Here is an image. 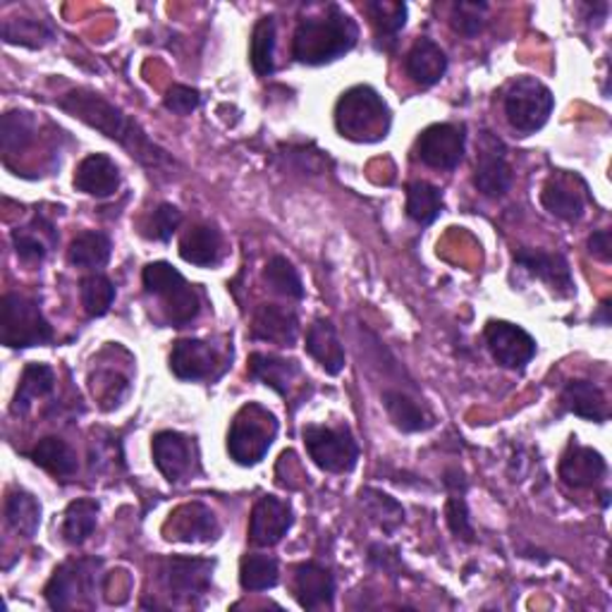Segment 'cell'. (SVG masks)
I'll return each instance as SVG.
<instances>
[{"instance_id":"cell-1","label":"cell","mask_w":612,"mask_h":612,"mask_svg":"<svg viewBox=\"0 0 612 612\" xmlns=\"http://www.w3.org/2000/svg\"><path fill=\"white\" fill-rule=\"evenodd\" d=\"M57 106L70 113L72 118H77L84 125L98 129V133L106 135L108 139L118 141L141 166H147L151 170L172 166V158L168 156V151L154 144L149 135L139 127V123L127 118L120 108H115L110 101H106L101 94H94L89 89H75L57 101Z\"/></svg>"},{"instance_id":"cell-2","label":"cell","mask_w":612,"mask_h":612,"mask_svg":"<svg viewBox=\"0 0 612 612\" xmlns=\"http://www.w3.org/2000/svg\"><path fill=\"white\" fill-rule=\"evenodd\" d=\"M359 27L340 6H328L297 24L293 55L302 65H326L357 46Z\"/></svg>"},{"instance_id":"cell-3","label":"cell","mask_w":612,"mask_h":612,"mask_svg":"<svg viewBox=\"0 0 612 612\" xmlns=\"http://www.w3.org/2000/svg\"><path fill=\"white\" fill-rule=\"evenodd\" d=\"M335 127L352 141H381L390 129V108L373 86H352L335 106Z\"/></svg>"},{"instance_id":"cell-4","label":"cell","mask_w":612,"mask_h":612,"mask_svg":"<svg viewBox=\"0 0 612 612\" xmlns=\"http://www.w3.org/2000/svg\"><path fill=\"white\" fill-rule=\"evenodd\" d=\"M275 435H278V419L266 407L250 402L232 419L228 433V453L238 464L254 466L266 457Z\"/></svg>"},{"instance_id":"cell-5","label":"cell","mask_w":612,"mask_h":612,"mask_svg":"<svg viewBox=\"0 0 612 612\" xmlns=\"http://www.w3.org/2000/svg\"><path fill=\"white\" fill-rule=\"evenodd\" d=\"M53 340V328L39 304L24 295L10 293L0 302V342L12 349L41 347Z\"/></svg>"},{"instance_id":"cell-6","label":"cell","mask_w":612,"mask_h":612,"mask_svg":"<svg viewBox=\"0 0 612 612\" xmlns=\"http://www.w3.org/2000/svg\"><path fill=\"white\" fill-rule=\"evenodd\" d=\"M141 278L149 295L163 299L166 316L172 326L182 328L199 316L201 299L178 268H172L166 261H154V264L144 268Z\"/></svg>"},{"instance_id":"cell-7","label":"cell","mask_w":612,"mask_h":612,"mask_svg":"<svg viewBox=\"0 0 612 612\" xmlns=\"http://www.w3.org/2000/svg\"><path fill=\"white\" fill-rule=\"evenodd\" d=\"M552 108H556V96L544 82L536 77H519L505 94V115L519 135H534L541 129Z\"/></svg>"},{"instance_id":"cell-8","label":"cell","mask_w":612,"mask_h":612,"mask_svg":"<svg viewBox=\"0 0 612 612\" xmlns=\"http://www.w3.org/2000/svg\"><path fill=\"white\" fill-rule=\"evenodd\" d=\"M306 453L318 469L330 474L352 472L359 460V445L347 426H304Z\"/></svg>"},{"instance_id":"cell-9","label":"cell","mask_w":612,"mask_h":612,"mask_svg":"<svg viewBox=\"0 0 612 612\" xmlns=\"http://www.w3.org/2000/svg\"><path fill=\"white\" fill-rule=\"evenodd\" d=\"M474 184L488 199H500L513 187V168L507 163L505 144L490 133L481 135Z\"/></svg>"},{"instance_id":"cell-10","label":"cell","mask_w":612,"mask_h":612,"mask_svg":"<svg viewBox=\"0 0 612 612\" xmlns=\"http://www.w3.org/2000/svg\"><path fill=\"white\" fill-rule=\"evenodd\" d=\"M98 560H72L57 567L46 584V603L53 610H67L77 603L80 595L94 593Z\"/></svg>"},{"instance_id":"cell-11","label":"cell","mask_w":612,"mask_h":612,"mask_svg":"<svg viewBox=\"0 0 612 612\" xmlns=\"http://www.w3.org/2000/svg\"><path fill=\"white\" fill-rule=\"evenodd\" d=\"M484 335L493 359L509 371H521L536 357V340L507 320H490Z\"/></svg>"},{"instance_id":"cell-12","label":"cell","mask_w":612,"mask_h":612,"mask_svg":"<svg viewBox=\"0 0 612 612\" xmlns=\"http://www.w3.org/2000/svg\"><path fill=\"white\" fill-rule=\"evenodd\" d=\"M213 570H215V560L178 556V558H168L163 562L160 577H163V584L172 595H178L182 601H194L209 593Z\"/></svg>"},{"instance_id":"cell-13","label":"cell","mask_w":612,"mask_h":612,"mask_svg":"<svg viewBox=\"0 0 612 612\" xmlns=\"http://www.w3.org/2000/svg\"><path fill=\"white\" fill-rule=\"evenodd\" d=\"M464 127L439 123L426 127L419 135L416 154L426 166L439 170H453L462 163L464 158Z\"/></svg>"},{"instance_id":"cell-14","label":"cell","mask_w":612,"mask_h":612,"mask_svg":"<svg viewBox=\"0 0 612 612\" xmlns=\"http://www.w3.org/2000/svg\"><path fill=\"white\" fill-rule=\"evenodd\" d=\"M163 534L168 541L209 544L215 541L218 534H221V524H218L211 507L203 503H187L172 509L163 524Z\"/></svg>"},{"instance_id":"cell-15","label":"cell","mask_w":612,"mask_h":612,"mask_svg":"<svg viewBox=\"0 0 612 612\" xmlns=\"http://www.w3.org/2000/svg\"><path fill=\"white\" fill-rule=\"evenodd\" d=\"M293 527V507L275 495L258 498L250 517V541L258 548L281 544Z\"/></svg>"},{"instance_id":"cell-16","label":"cell","mask_w":612,"mask_h":612,"mask_svg":"<svg viewBox=\"0 0 612 612\" xmlns=\"http://www.w3.org/2000/svg\"><path fill=\"white\" fill-rule=\"evenodd\" d=\"M515 261L524 271H529L534 278L544 281L552 293H558L560 297L574 295L572 271L562 254L541 252V250H519L515 252Z\"/></svg>"},{"instance_id":"cell-17","label":"cell","mask_w":612,"mask_h":612,"mask_svg":"<svg viewBox=\"0 0 612 612\" xmlns=\"http://www.w3.org/2000/svg\"><path fill=\"white\" fill-rule=\"evenodd\" d=\"M218 367L215 349L203 340H178L170 352V371L180 381H203L211 378Z\"/></svg>"},{"instance_id":"cell-18","label":"cell","mask_w":612,"mask_h":612,"mask_svg":"<svg viewBox=\"0 0 612 612\" xmlns=\"http://www.w3.org/2000/svg\"><path fill=\"white\" fill-rule=\"evenodd\" d=\"M252 335L278 347H293L299 335V318L293 309L281 304H261L254 314Z\"/></svg>"},{"instance_id":"cell-19","label":"cell","mask_w":612,"mask_h":612,"mask_svg":"<svg viewBox=\"0 0 612 612\" xmlns=\"http://www.w3.org/2000/svg\"><path fill=\"white\" fill-rule=\"evenodd\" d=\"M154 462L158 472L163 474L170 484H178L189 472H192V445L178 431H160L154 435Z\"/></svg>"},{"instance_id":"cell-20","label":"cell","mask_w":612,"mask_h":612,"mask_svg":"<svg viewBox=\"0 0 612 612\" xmlns=\"http://www.w3.org/2000/svg\"><path fill=\"white\" fill-rule=\"evenodd\" d=\"M75 187L96 199L113 197L120 187V168L106 154L86 156L75 170Z\"/></svg>"},{"instance_id":"cell-21","label":"cell","mask_w":612,"mask_h":612,"mask_svg":"<svg viewBox=\"0 0 612 612\" xmlns=\"http://www.w3.org/2000/svg\"><path fill=\"white\" fill-rule=\"evenodd\" d=\"M608 464L601 453H595L593 447L572 445L567 450L560 462V478L564 486L584 490L593 488L605 476Z\"/></svg>"},{"instance_id":"cell-22","label":"cell","mask_w":612,"mask_h":612,"mask_svg":"<svg viewBox=\"0 0 612 612\" xmlns=\"http://www.w3.org/2000/svg\"><path fill=\"white\" fill-rule=\"evenodd\" d=\"M295 593L304 610H324L333 605L335 579L328 567L304 562L295 570Z\"/></svg>"},{"instance_id":"cell-23","label":"cell","mask_w":612,"mask_h":612,"mask_svg":"<svg viewBox=\"0 0 612 612\" xmlns=\"http://www.w3.org/2000/svg\"><path fill=\"white\" fill-rule=\"evenodd\" d=\"M404 70L407 77L419 84L421 89H429V86L439 84L445 77L447 55L435 41L419 39L404 57Z\"/></svg>"},{"instance_id":"cell-24","label":"cell","mask_w":612,"mask_h":612,"mask_svg":"<svg viewBox=\"0 0 612 612\" xmlns=\"http://www.w3.org/2000/svg\"><path fill=\"white\" fill-rule=\"evenodd\" d=\"M250 373L256 378V381L273 388L283 398L293 395L295 386L302 381V367L295 359L264 355V352H254L250 357Z\"/></svg>"},{"instance_id":"cell-25","label":"cell","mask_w":612,"mask_h":612,"mask_svg":"<svg viewBox=\"0 0 612 612\" xmlns=\"http://www.w3.org/2000/svg\"><path fill=\"white\" fill-rule=\"evenodd\" d=\"M306 352L314 357L328 376H338L345 369V347L326 318H318L306 330Z\"/></svg>"},{"instance_id":"cell-26","label":"cell","mask_w":612,"mask_h":612,"mask_svg":"<svg viewBox=\"0 0 612 612\" xmlns=\"http://www.w3.org/2000/svg\"><path fill=\"white\" fill-rule=\"evenodd\" d=\"M180 256L192 266L211 268L223 256V238L213 225H194L180 240Z\"/></svg>"},{"instance_id":"cell-27","label":"cell","mask_w":612,"mask_h":612,"mask_svg":"<svg viewBox=\"0 0 612 612\" xmlns=\"http://www.w3.org/2000/svg\"><path fill=\"white\" fill-rule=\"evenodd\" d=\"M562 404L567 412H572L581 419L589 421H603L608 419V400L605 392L591 383V381H570L562 390Z\"/></svg>"},{"instance_id":"cell-28","label":"cell","mask_w":612,"mask_h":612,"mask_svg":"<svg viewBox=\"0 0 612 612\" xmlns=\"http://www.w3.org/2000/svg\"><path fill=\"white\" fill-rule=\"evenodd\" d=\"M541 203L550 215L574 223L584 215V197L577 192L570 178H550L541 192Z\"/></svg>"},{"instance_id":"cell-29","label":"cell","mask_w":612,"mask_h":612,"mask_svg":"<svg viewBox=\"0 0 612 612\" xmlns=\"http://www.w3.org/2000/svg\"><path fill=\"white\" fill-rule=\"evenodd\" d=\"M55 388V371L49 367V363H27L18 392H14L12 400V414L14 416H24L29 412V407H32L34 400L51 395Z\"/></svg>"},{"instance_id":"cell-30","label":"cell","mask_w":612,"mask_h":612,"mask_svg":"<svg viewBox=\"0 0 612 612\" xmlns=\"http://www.w3.org/2000/svg\"><path fill=\"white\" fill-rule=\"evenodd\" d=\"M29 457H32L41 469H46L57 478H72L80 472L77 453L63 439H55V435L39 441Z\"/></svg>"},{"instance_id":"cell-31","label":"cell","mask_w":612,"mask_h":612,"mask_svg":"<svg viewBox=\"0 0 612 612\" xmlns=\"http://www.w3.org/2000/svg\"><path fill=\"white\" fill-rule=\"evenodd\" d=\"M363 10H367L376 29L378 46L383 51H392V46L398 43V34L407 24V6L390 3V0H373V3L363 6Z\"/></svg>"},{"instance_id":"cell-32","label":"cell","mask_w":612,"mask_h":612,"mask_svg":"<svg viewBox=\"0 0 612 612\" xmlns=\"http://www.w3.org/2000/svg\"><path fill=\"white\" fill-rule=\"evenodd\" d=\"M383 404L388 416L392 419V424L404 433L426 431L433 426V416L426 412V407H421L412 398H407L400 390H386Z\"/></svg>"},{"instance_id":"cell-33","label":"cell","mask_w":612,"mask_h":612,"mask_svg":"<svg viewBox=\"0 0 612 612\" xmlns=\"http://www.w3.org/2000/svg\"><path fill=\"white\" fill-rule=\"evenodd\" d=\"M8 527L24 538H32L41 524V503L27 490H12L6 498Z\"/></svg>"},{"instance_id":"cell-34","label":"cell","mask_w":612,"mask_h":612,"mask_svg":"<svg viewBox=\"0 0 612 612\" xmlns=\"http://www.w3.org/2000/svg\"><path fill=\"white\" fill-rule=\"evenodd\" d=\"M110 250L113 244L104 232H82V235H77L70 244V264L86 271L104 268L110 258Z\"/></svg>"},{"instance_id":"cell-35","label":"cell","mask_w":612,"mask_h":612,"mask_svg":"<svg viewBox=\"0 0 612 612\" xmlns=\"http://www.w3.org/2000/svg\"><path fill=\"white\" fill-rule=\"evenodd\" d=\"M443 213V192L435 184L416 180L407 184V215L419 225H431Z\"/></svg>"},{"instance_id":"cell-36","label":"cell","mask_w":612,"mask_h":612,"mask_svg":"<svg viewBox=\"0 0 612 612\" xmlns=\"http://www.w3.org/2000/svg\"><path fill=\"white\" fill-rule=\"evenodd\" d=\"M101 505L92 498H80L72 500L65 509V521H63V536L70 546H82L86 538H89L96 529Z\"/></svg>"},{"instance_id":"cell-37","label":"cell","mask_w":612,"mask_h":612,"mask_svg":"<svg viewBox=\"0 0 612 612\" xmlns=\"http://www.w3.org/2000/svg\"><path fill=\"white\" fill-rule=\"evenodd\" d=\"M281 564L271 556H244L240 562V584L244 591H268L278 587Z\"/></svg>"},{"instance_id":"cell-38","label":"cell","mask_w":612,"mask_h":612,"mask_svg":"<svg viewBox=\"0 0 612 612\" xmlns=\"http://www.w3.org/2000/svg\"><path fill=\"white\" fill-rule=\"evenodd\" d=\"M53 39V27L34 18H12L3 22V41L12 46L43 49Z\"/></svg>"},{"instance_id":"cell-39","label":"cell","mask_w":612,"mask_h":612,"mask_svg":"<svg viewBox=\"0 0 612 612\" xmlns=\"http://www.w3.org/2000/svg\"><path fill=\"white\" fill-rule=\"evenodd\" d=\"M361 503H363V507H367V513L371 515V519L386 534H392L404 521L402 505L395 498H390V495L383 493V490L363 488L361 490Z\"/></svg>"},{"instance_id":"cell-40","label":"cell","mask_w":612,"mask_h":612,"mask_svg":"<svg viewBox=\"0 0 612 612\" xmlns=\"http://www.w3.org/2000/svg\"><path fill=\"white\" fill-rule=\"evenodd\" d=\"M80 297L84 312L92 318H101L110 312V306L115 302V285L106 275L92 273L80 283Z\"/></svg>"},{"instance_id":"cell-41","label":"cell","mask_w":612,"mask_h":612,"mask_svg":"<svg viewBox=\"0 0 612 612\" xmlns=\"http://www.w3.org/2000/svg\"><path fill=\"white\" fill-rule=\"evenodd\" d=\"M252 67L256 75L268 77L275 70V20L261 18L252 34Z\"/></svg>"},{"instance_id":"cell-42","label":"cell","mask_w":612,"mask_h":612,"mask_svg":"<svg viewBox=\"0 0 612 612\" xmlns=\"http://www.w3.org/2000/svg\"><path fill=\"white\" fill-rule=\"evenodd\" d=\"M36 123L24 110H8L0 120V147L6 154H20L34 137Z\"/></svg>"},{"instance_id":"cell-43","label":"cell","mask_w":612,"mask_h":612,"mask_svg":"<svg viewBox=\"0 0 612 612\" xmlns=\"http://www.w3.org/2000/svg\"><path fill=\"white\" fill-rule=\"evenodd\" d=\"M264 281L266 285L287 299H302L304 297V285L297 268L289 264L285 256H273L266 268H264Z\"/></svg>"},{"instance_id":"cell-44","label":"cell","mask_w":612,"mask_h":612,"mask_svg":"<svg viewBox=\"0 0 612 612\" xmlns=\"http://www.w3.org/2000/svg\"><path fill=\"white\" fill-rule=\"evenodd\" d=\"M180 223H182V211L178 207H172V203H160L149 218L147 238L156 242H168L175 235V230L180 228Z\"/></svg>"},{"instance_id":"cell-45","label":"cell","mask_w":612,"mask_h":612,"mask_svg":"<svg viewBox=\"0 0 612 612\" xmlns=\"http://www.w3.org/2000/svg\"><path fill=\"white\" fill-rule=\"evenodd\" d=\"M445 517H447L450 531H453L457 538H462V541H466V544L474 541V527L469 521V509H466L462 493L450 495L447 505H445Z\"/></svg>"},{"instance_id":"cell-46","label":"cell","mask_w":612,"mask_h":612,"mask_svg":"<svg viewBox=\"0 0 612 612\" xmlns=\"http://www.w3.org/2000/svg\"><path fill=\"white\" fill-rule=\"evenodd\" d=\"M486 10H488L486 3H466V0H462V3H457L453 10V27L460 34L474 39L481 32V27H484Z\"/></svg>"},{"instance_id":"cell-47","label":"cell","mask_w":612,"mask_h":612,"mask_svg":"<svg viewBox=\"0 0 612 612\" xmlns=\"http://www.w3.org/2000/svg\"><path fill=\"white\" fill-rule=\"evenodd\" d=\"M12 244H14V252H18V256L24 261V264H41V261L49 254L41 235H36V232H29V230H14Z\"/></svg>"},{"instance_id":"cell-48","label":"cell","mask_w":612,"mask_h":612,"mask_svg":"<svg viewBox=\"0 0 612 612\" xmlns=\"http://www.w3.org/2000/svg\"><path fill=\"white\" fill-rule=\"evenodd\" d=\"M201 104V94L197 89H192V86H184V84H172L168 89V96H166V108L175 115H189L194 113Z\"/></svg>"},{"instance_id":"cell-49","label":"cell","mask_w":612,"mask_h":612,"mask_svg":"<svg viewBox=\"0 0 612 612\" xmlns=\"http://www.w3.org/2000/svg\"><path fill=\"white\" fill-rule=\"evenodd\" d=\"M589 252L595 256V258H601V261H608L612 258V232L610 230H599V232H593L591 240H589Z\"/></svg>"},{"instance_id":"cell-50","label":"cell","mask_w":612,"mask_h":612,"mask_svg":"<svg viewBox=\"0 0 612 612\" xmlns=\"http://www.w3.org/2000/svg\"><path fill=\"white\" fill-rule=\"evenodd\" d=\"M371 550L381 552V556H388V548H386V546H373ZM378 567H386V570H390V558H381V562H378Z\"/></svg>"}]
</instances>
